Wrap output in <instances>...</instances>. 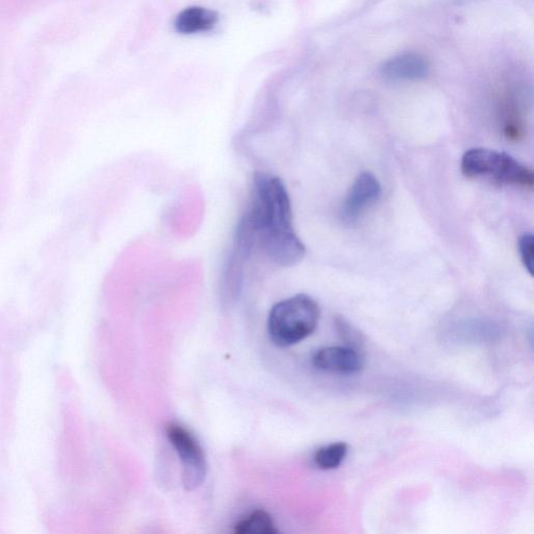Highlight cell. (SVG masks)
I'll list each match as a JSON object with an SVG mask.
<instances>
[{"label": "cell", "mask_w": 534, "mask_h": 534, "mask_svg": "<svg viewBox=\"0 0 534 534\" xmlns=\"http://www.w3.org/2000/svg\"><path fill=\"white\" fill-rule=\"evenodd\" d=\"M293 208L284 182L273 175L256 173L250 208L239 222L254 245L282 267L299 264L306 248L294 228Z\"/></svg>", "instance_id": "obj_1"}, {"label": "cell", "mask_w": 534, "mask_h": 534, "mask_svg": "<svg viewBox=\"0 0 534 534\" xmlns=\"http://www.w3.org/2000/svg\"><path fill=\"white\" fill-rule=\"evenodd\" d=\"M320 318L318 302L300 294L274 305L267 321V330L274 345L287 348L303 342L317 330Z\"/></svg>", "instance_id": "obj_2"}, {"label": "cell", "mask_w": 534, "mask_h": 534, "mask_svg": "<svg viewBox=\"0 0 534 534\" xmlns=\"http://www.w3.org/2000/svg\"><path fill=\"white\" fill-rule=\"evenodd\" d=\"M461 172L469 179H489L525 189H531L534 183L529 167L508 154L490 149L469 150L461 159Z\"/></svg>", "instance_id": "obj_3"}, {"label": "cell", "mask_w": 534, "mask_h": 534, "mask_svg": "<svg viewBox=\"0 0 534 534\" xmlns=\"http://www.w3.org/2000/svg\"><path fill=\"white\" fill-rule=\"evenodd\" d=\"M166 436L178 454L186 491L200 487L207 475V459L201 444L187 428L177 423L166 426Z\"/></svg>", "instance_id": "obj_4"}, {"label": "cell", "mask_w": 534, "mask_h": 534, "mask_svg": "<svg viewBox=\"0 0 534 534\" xmlns=\"http://www.w3.org/2000/svg\"><path fill=\"white\" fill-rule=\"evenodd\" d=\"M381 185L371 173L360 174L351 186L343 204L342 215L346 222L352 223L378 202Z\"/></svg>", "instance_id": "obj_5"}, {"label": "cell", "mask_w": 534, "mask_h": 534, "mask_svg": "<svg viewBox=\"0 0 534 534\" xmlns=\"http://www.w3.org/2000/svg\"><path fill=\"white\" fill-rule=\"evenodd\" d=\"M312 363L324 372L353 375L363 369L364 356L362 351L347 346L327 347L314 353Z\"/></svg>", "instance_id": "obj_6"}, {"label": "cell", "mask_w": 534, "mask_h": 534, "mask_svg": "<svg viewBox=\"0 0 534 534\" xmlns=\"http://www.w3.org/2000/svg\"><path fill=\"white\" fill-rule=\"evenodd\" d=\"M429 74V63L420 54L405 53L384 62L381 75L392 82H415Z\"/></svg>", "instance_id": "obj_7"}, {"label": "cell", "mask_w": 534, "mask_h": 534, "mask_svg": "<svg viewBox=\"0 0 534 534\" xmlns=\"http://www.w3.org/2000/svg\"><path fill=\"white\" fill-rule=\"evenodd\" d=\"M218 14L204 7H189L181 11L175 19V30L182 35L207 33L216 27Z\"/></svg>", "instance_id": "obj_8"}, {"label": "cell", "mask_w": 534, "mask_h": 534, "mask_svg": "<svg viewBox=\"0 0 534 534\" xmlns=\"http://www.w3.org/2000/svg\"><path fill=\"white\" fill-rule=\"evenodd\" d=\"M277 532L278 529L272 516L262 509H257L235 526L237 534H275Z\"/></svg>", "instance_id": "obj_9"}, {"label": "cell", "mask_w": 534, "mask_h": 534, "mask_svg": "<svg viewBox=\"0 0 534 534\" xmlns=\"http://www.w3.org/2000/svg\"><path fill=\"white\" fill-rule=\"evenodd\" d=\"M349 446L339 442L324 446L314 454V464L324 471L334 470L344 463L347 457Z\"/></svg>", "instance_id": "obj_10"}, {"label": "cell", "mask_w": 534, "mask_h": 534, "mask_svg": "<svg viewBox=\"0 0 534 534\" xmlns=\"http://www.w3.org/2000/svg\"><path fill=\"white\" fill-rule=\"evenodd\" d=\"M335 328L345 346L362 351L363 336L344 317L335 318Z\"/></svg>", "instance_id": "obj_11"}, {"label": "cell", "mask_w": 534, "mask_h": 534, "mask_svg": "<svg viewBox=\"0 0 534 534\" xmlns=\"http://www.w3.org/2000/svg\"><path fill=\"white\" fill-rule=\"evenodd\" d=\"M519 253L525 270L533 276L534 271V240L533 235L526 233L520 237Z\"/></svg>", "instance_id": "obj_12"}]
</instances>
